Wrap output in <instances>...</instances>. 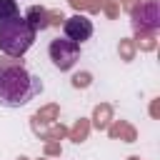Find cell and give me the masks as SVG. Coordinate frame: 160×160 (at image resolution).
Returning a JSON list of instances; mask_svg holds the SVG:
<instances>
[{
    "label": "cell",
    "mask_w": 160,
    "mask_h": 160,
    "mask_svg": "<svg viewBox=\"0 0 160 160\" xmlns=\"http://www.w3.org/2000/svg\"><path fill=\"white\" fill-rule=\"evenodd\" d=\"M42 92V80L30 72L25 65H2L0 68V105L22 108Z\"/></svg>",
    "instance_id": "1"
},
{
    "label": "cell",
    "mask_w": 160,
    "mask_h": 160,
    "mask_svg": "<svg viewBox=\"0 0 160 160\" xmlns=\"http://www.w3.org/2000/svg\"><path fill=\"white\" fill-rule=\"evenodd\" d=\"M22 18L28 20V25H30L35 32H40V30H45V28L50 25V20H48V10L40 8V5H30L28 12H25Z\"/></svg>",
    "instance_id": "6"
},
{
    "label": "cell",
    "mask_w": 160,
    "mask_h": 160,
    "mask_svg": "<svg viewBox=\"0 0 160 160\" xmlns=\"http://www.w3.org/2000/svg\"><path fill=\"white\" fill-rule=\"evenodd\" d=\"M18 15H20V8H18L15 0H0V22L12 20V18H18Z\"/></svg>",
    "instance_id": "7"
},
{
    "label": "cell",
    "mask_w": 160,
    "mask_h": 160,
    "mask_svg": "<svg viewBox=\"0 0 160 160\" xmlns=\"http://www.w3.org/2000/svg\"><path fill=\"white\" fill-rule=\"evenodd\" d=\"M38 32L28 25L25 18H12V20H5L0 22V50L10 58H22L32 42H35Z\"/></svg>",
    "instance_id": "2"
},
{
    "label": "cell",
    "mask_w": 160,
    "mask_h": 160,
    "mask_svg": "<svg viewBox=\"0 0 160 160\" xmlns=\"http://www.w3.org/2000/svg\"><path fill=\"white\" fill-rule=\"evenodd\" d=\"M92 20L88 18V15H70L65 22H62V32H65V38L68 40H72V42H85V40H90L92 38Z\"/></svg>",
    "instance_id": "5"
},
{
    "label": "cell",
    "mask_w": 160,
    "mask_h": 160,
    "mask_svg": "<svg viewBox=\"0 0 160 160\" xmlns=\"http://www.w3.org/2000/svg\"><path fill=\"white\" fill-rule=\"evenodd\" d=\"M48 55H50L52 65L65 72V70H72L75 62L80 60V45L68 40V38H55L48 45Z\"/></svg>",
    "instance_id": "3"
},
{
    "label": "cell",
    "mask_w": 160,
    "mask_h": 160,
    "mask_svg": "<svg viewBox=\"0 0 160 160\" xmlns=\"http://www.w3.org/2000/svg\"><path fill=\"white\" fill-rule=\"evenodd\" d=\"M132 28L138 32H155L160 28V0H145L132 8Z\"/></svg>",
    "instance_id": "4"
}]
</instances>
